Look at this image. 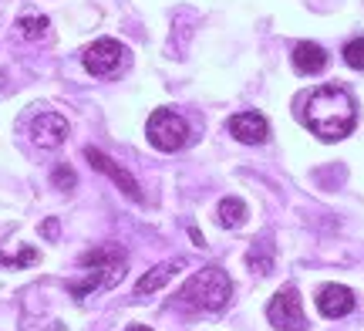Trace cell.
Here are the masks:
<instances>
[{
	"label": "cell",
	"instance_id": "cell-7",
	"mask_svg": "<svg viewBox=\"0 0 364 331\" xmlns=\"http://www.w3.org/2000/svg\"><path fill=\"white\" fill-rule=\"evenodd\" d=\"M68 132H71V125L58 112H41L31 122V142L41 149H58L68 139Z\"/></svg>",
	"mask_w": 364,
	"mask_h": 331
},
{
	"label": "cell",
	"instance_id": "cell-15",
	"mask_svg": "<svg viewBox=\"0 0 364 331\" xmlns=\"http://www.w3.org/2000/svg\"><path fill=\"white\" fill-rule=\"evenodd\" d=\"M48 17H41V14H24L21 21H17V31L24 34L27 41H38V38H44L48 34Z\"/></svg>",
	"mask_w": 364,
	"mask_h": 331
},
{
	"label": "cell",
	"instance_id": "cell-14",
	"mask_svg": "<svg viewBox=\"0 0 364 331\" xmlns=\"http://www.w3.org/2000/svg\"><path fill=\"white\" fill-rule=\"evenodd\" d=\"M247 267L250 270H257V274H270L273 270V247L270 240H257L247 253Z\"/></svg>",
	"mask_w": 364,
	"mask_h": 331
},
{
	"label": "cell",
	"instance_id": "cell-12",
	"mask_svg": "<svg viewBox=\"0 0 364 331\" xmlns=\"http://www.w3.org/2000/svg\"><path fill=\"white\" fill-rule=\"evenodd\" d=\"M179 267H186V261H166V264H159V267H152L149 274H142V280L135 284V294L142 298V294H152V291H159V288H166V280L169 278H176L179 274Z\"/></svg>",
	"mask_w": 364,
	"mask_h": 331
},
{
	"label": "cell",
	"instance_id": "cell-11",
	"mask_svg": "<svg viewBox=\"0 0 364 331\" xmlns=\"http://www.w3.org/2000/svg\"><path fill=\"white\" fill-rule=\"evenodd\" d=\"M294 68L300 75H317V71L327 68V51L321 44H314V41H300L294 48Z\"/></svg>",
	"mask_w": 364,
	"mask_h": 331
},
{
	"label": "cell",
	"instance_id": "cell-5",
	"mask_svg": "<svg viewBox=\"0 0 364 331\" xmlns=\"http://www.w3.org/2000/svg\"><path fill=\"white\" fill-rule=\"evenodd\" d=\"M81 65H85V71L95 75V78H112V75H118L122 65H125V48H122L115 38H102V41H95L91 48H85Z\"/></svg>",
	"mask_w": 364,
	"mask_h": 331
},
{
	"label": "cell",
	"instance_id": "cell-1",
	"mask_svg": "<svg viewBox=\"0 0 364 331\" xmlns=\"http://www.w3.org/2000/svg\"><path fill=\"white\" fill-rule=\"evenodd\" d=\"M304 122L324 142H338V139L354 132V125H358V105H354L348 88L324 85V88H317V92H311L304 98Z\"/></svg>",
	"mask_w": 364,
	"mask_h": 331
},
{
	"label": "cell",
	"instance_id": "cell-16",
	"mask_svg": "<svg viewBox=\"0 0 364 331\" xmlns=\"http://www.w3.org/2000/svg\"><path fill=\"white\" fill-rule=\"evenodd\" d=\"M344 61L358 71H364V38H354L344 44Z\"/></svg>",
	"mask_w": 364,
	"mask_h": 331
},
{
	"label": "cell",
	"instance_id": "cell-10",
	"mask_svg": "<svg viewBox=\"0 0 364 331\" xmlns=\"http://www.w3.org/2000/svg\"><path fill=\"white\" fill-rule=\"evenodd\" d=\"M230 132H233V139L247 142V146H260L270 135V125H267L260 112H240V115L230 119Z\"/></svg>",
	"mask_w": 364,
	"mask_h": 331
},
{
	"label": "cell",
	"instance_id": "cell-6",
	"mask_svg": "<svg viewBox=\"0 0 364 331\" xmlns=\"http://www.w3.org/2000/svg\"><path fill=\"white\" fill-rule=\"evenodd\" d=\"M267 318H270L273 328H280V331H307L300 294L294 288H284V291L273 294V301L267 305Z\"/></svg>",
	"mask_w": 364,
	"mask_h": 331
},
{
	"label": "cell",
	"instance_id": "cell-17",
	"mask_svg": "<svg viewBox=\"0 0 364 331\" xmlns=\"http://www.w3.org/2000/svg\"><path fill=\"white\" fill-rule=\"evenodd\" d=\"M0 261H4V264H11V267H27V264H38V251H31V247H27V251L17 253V257H7V253H0Z\"/></svg>",
	"mask_w": 364,
	"mask_h": 331
},
{
	"label": "cell",
	"instance_id": "cell-4",
	"mask_svg": "<svg viewBox=\"0 0 364 331\" xmlns=\"http://www.w3.org/2000/svg\"><path fill=\"white\" fill-rule=\"evenodd\" d=\"M145 135L159 152H176L189 142V122L172 108H156L149 122H145Z\"/></svg>",
	"mask_w": 364,
	"mask_h": 331
},
{
	"label": "cell",
	"instance_id": "cell-13",
	"mask_svg": "<svg viewBox=\"0 0 364 331\" xmlns=\"http://www.w3.org/2000/svg\"><path fill=\"white\" fill-rule=\"evenodd\" d=\"M216 220H220V226H226V230L243 226V220H247V203L236 196H226L220 206H216Z\"/></svg>",
	"mask_w": 364,
	"mask_h": 331
},
{
	"label": "cell",
	"instance_id": "cell-2",
	"mask_svg": "<svg viewBox=\"0 0 364 331\" xmlns=\"http://www.w3.org/2000/svg\"><path fill=\"white\" fill-rule=\"evenodd\" d=\"M81 267H85V280H78V284L68 288L71 298H85V294H91V291H108V288H115L118 280L125 278L129 257H125L122 247L105 243V247H95V251L81 253Z\"/></svg>",
	"mask_w": 364,
	"mask_h": 331
},
{
	"label": "cell",
	"instance_id": "cell-19",
	"mask_svg": "<svg viewBox=\"0 0 364 331\" xmlns=\"http://www.w3.org/2000/svg\"><path fill=\"white\" fill-rule=\"evenodd\" d=\"M41 233H48V237H58V224H41Z\"/></svg>",
	"mask_w": 364,
	"mask_h": 331
},
{
	"label": "cell",
	"instance_id": "cell-8",
	"mask_svg": "<svg viewBox=\"0 0 364 331\" xmlns=\"http://www.w3.org/2000/svg\"><path fill=\"white\" fill-rule=\"evenodd\" d=\"M85 156H88V162L95 166L98 172H105V176H112L118 183V189L125 193V196H132V199H142V189H139V183H135V176H132L129 169H122L112 156H105V152H98L95 146H88L85 149Z\"/></svg>",
	"mask_w": 364,
	"mask_h": 331
},
{
	"label": "cell",
	"instance_id": "cell-3",
	"mask_svg": "<svg viewBox=\"0 0 364 331\" xmlns=\"http://www.w3.org/2000/svg\"><path fill=\"white\" fill-rule=\"evenodd\" d=\"M230 294H233L230 274L223 267H203L182 284L179 301L186 308H196V311H220V308H226Z\"/></svg>",
	"mask_w": 364,
	"mask_h": 331
},
{
	"label": "cell",
	"instance_id": "cell-20",
	"mask_svg": "<svg viewBox=\"0 0 364 331\" xmlns=\"http://www.w3.org/2000/svg\"><path fill=\"white\" fill-rule=\"evenodd\" d=\"M129 331H152V328H145V325H132Z\"/></svg>",
	"mask_w": 364,
	"mask_h": 331
},
{
	"label": "cell",
	"instance_id": "cell-9",
	"mask_svg": "<svg viewBox=\"0 0 364 331\" xmlns=\"http://www.w3.org/2000/svg\"><path fill=\"white\" fill-rule=\"evenodd\" d=\"M317 308L324 318H344L354 311V291L344 284H324L317 291Z\"/></svg>",
	"mask_w": 364,
	"mask_h": 331
},
{
	"label": "cell",
	"instance_id": "cell-18",
	"mask_svg": "<svg viewBox=\"0 0 364 331\" xmlns=\"http://www.w3.org/2000/svg\"><path fill=\"white\" fill-rule=\"evenodd\" d=\"M54 183L61 186V189H75V172L68 169V166H58L54 169Z\"/></svg>",
	"mask_w": 364,
	"mask_h": 331
}]
</instances>
